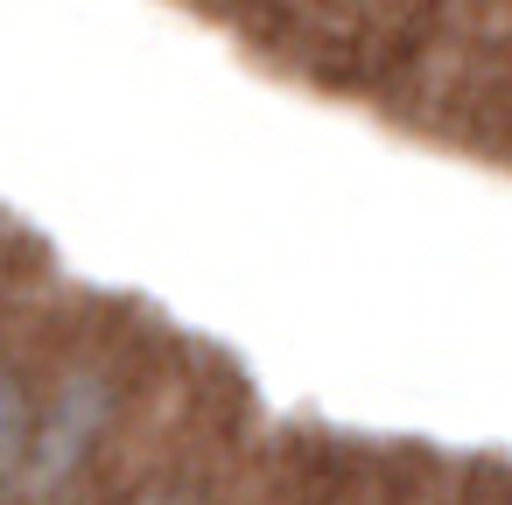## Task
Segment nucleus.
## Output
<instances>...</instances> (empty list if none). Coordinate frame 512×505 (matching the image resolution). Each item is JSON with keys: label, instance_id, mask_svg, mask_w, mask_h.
I'll use <instances>...</instances> for the list:
<instances>
[{"label": "nucleus", "instance_id": "nucleus-2", "mask_svg": "<svg viewBox=\"0 0 512 505\" xmlns=\"http://www.w3.org/2000/svg\"><path fill=\"white\" fill-rule=\"evenodd\" d=\"M134 505H197V498H190L183 484H155V491H141Z\"/></svg>", "mask_w": 512, "mask_h": 505}, {"label": "nucleus", "instance_id": "nucleus-1", "mask_svg": "<svg viewBox=\"0 0 512 505\" xmlns=\"http://www.w3.org/2000/svg\"><path fill=\"white\" fill-rule=\"evenodd\" d=\"M29 435H36V400L15 365H0V505L29 484Z\"/></svg>", "mask_w": 512, "mask_h": 505}]
</instances>
